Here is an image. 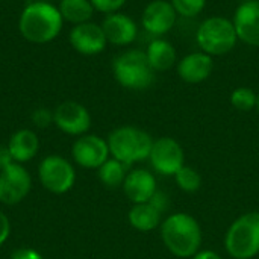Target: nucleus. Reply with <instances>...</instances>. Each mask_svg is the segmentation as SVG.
I'll use <instances>...</instances> for the list:
<instances>
[{
  "label": "nucleus",
  "mask_w": 259,
  "mask_h": 259,
  "mask_svg": "<svg viewBox=\"0 0 259 259\" xmlns=\"http://www.w3.org/2000/svg\"><path fill=\"white\" fill-rule=\"evenodd\" d=\"M106 141L111 158L124 165H132L149 159L155 140L149 132L137 126H120L109 134Z\"/></svg>",
  "instance_id": "nucleus-3"
},
{
  "label": "nucleus",
  "mask_w": 259,
  "mask_h": 259,
  "mask_svg": "<svg viewBox=\"0 0 259 259\" xmlns=\"http://www.w3.org/2000/svg\"><path fill=\"white\" fill-rule=\"evenodd\" d=\"M32 123L36 126V127H47L49 124L53 123V112L46 109V108H38L32 112Z\"/></svg>",
  "instance_id": "nucleus-27"
},
{
  "label": "nucleus",
  "mask_w": 259,
  "mask_h": 259,
  "mask_svg": "<svg viewBox=\"0 0 259 259\" xmlns=\"http://www.w3.org/2000/svg\"><path fill=\"white\" fill-rule=\"evenodd\" d=\"M225 247L234 259L259 255V211H249L232 222L225 235Z\"/></svg>",
  "instance_id": "nucleus-5"
},
{
  "label": "nucleus",
  "mask_w": 259,
  "mask_h": 259,
  "mask_svg": "<svg viewBox=\"0 0 259 259\" xmlns=\"http://www.w3.org/2000/svg\"><path fill=\"white\" fill-rule=\"evenodd\" d=\"M176 71L181 80L190 85L205 82L214 71V58L205 52H191L182 56L176 64Z\"/></svg>",
  "instance_id": "nucleus-16"
},
{
  "label": "nucleus",
  "mask_w": 259,
  "mask_h": 259,
  "mask_svg": "<svg viewBox=\"0 0 259 259\" xmlns=\"http://www.w3.org/2000/svg\"><path fill=\"white\" fill-rule=\"evenodd\" d=\"M178 17L170 0H152L143 9L141 24L153 38H162L176 26Z\"/></svg>",
  "instance_id": "nucleus-12"
},
{
  "label": "nucleus",
  "mask_w": 259,
  "mask_h": 259,
  "mask_svg": "<svg viewBox=\"0 0 259 259\" xmlns=\"http://www.w3.org/2000/svg\"><path fill=\"white\" fill-rule=\"evenodd\" d=\"M196 42L209 56H223L232 52L238 42V35L232 20L220 15L205 18L196 32Z\"/></svg>",
  "instance_id": "nucleus-6"
},
{
  "label": "nucleus",
  "mask_w": 259,
  "mask_h": 259,
  "mask_svg": "<svg viewBox=\"0 0 259 259\" xmlns=\"http://www.w3.org/2000/svg\"><path fill=\"white\" fill-rule=\"evenodd\" d=\"M256 97L258 93H255L252 88L249 87H238L231 93V105L241 111V112H250L253 109H256Z\"/></svg>",
  "instance_id": "nucleus-23"
},
{
  "label": "nucleus",
  "mask_w": 259,
  "mask_h": 259,
  "mask_svg": "<svg viewBox=\"0 0 259 259\" xmlns=\"http://www.w3.org/2000/svg\"><path fill=\"white\" fill-rule=\"evenodd\" d=\"M68 41L77 53L85 55V56L99 55L108 46L102 24H97L93 21L73 26L68 33Z\"/></svg>",
  "instance_id": "nucleus-13"
},
{
  "label": "nucleus",
  "mask_w": 259,
  "mask_h": 259,
  "mask_svg": "<svg viewBox=\"0 0 259 259\" xmlns=\"http://www.w3.org/2000/svg\"><path fill=\"white\" fill-rule=\"evenodd\" d=\"M102 29L105 32L108 44L117 47L131 46L138 36V24L137 21L123 12L108 14L102 21Z\"/></svg>",
  "instance_id": "nucleus-14"
},
{
  "label": "nucleus",
  "mask_w": 259,
  "mask_h": 259,
  "mask_svg": "<svg viewBox=\"0 0 259 259\" xmlns=\"http://www.w3.org/2000/svg\"><path fill=\"white\" fill-rule=\"evenodd\" d=\"M64 21L73 26L91 21L94 15V6L90 0H61L58 6Z\"/></svg>",
  "instance_id": "nucleus-21"
},
{
  "label": "nucleus",
  "mask_w": 259,
  "mask_h": 259,
  "mask_svg": "<svg viewBox=\"0 0 259 259\" xmlns=\"http://www.w3.org/2000/svg\"><path fill=\"white\" fill-rule=\"evenodd\" d=\"M11 259H44L39 252L32 247H18L12 252Z\"/></svg>",
  "instance_id": "nucleus-28"
},
{
  "label": "nucleus",
  "mask_w": 259,
  "mask_h": 259,
  "mask_svg": "<svg viewBox=\"0 0 259 259\" xmlns=\"http://www.w3.org/2000/svg\"><path fill=\"white\" fill-rule=\"evenodd\" d=\"M243 2H249V0H243Z\"/></svg>",
  "instance_id": "nucleus-35"
},
{
  "label": "nucleus",
  "mask_w": 259,
  "mask_h": 259,
  "mask_svg": "<svg viewBox=\"0 0 259 259\" xmlns=\"http://www.w3.org/2000/svg\"><path fill=\"white\" fill-rule=\"evenodd\" d=\"M170 3L178 15L184 18H194L200 15L206 6V0H170Z\"/></svg>",
  "instance_id": "nucleus-25"
},
{
  "label": "nucleus",
  "mask_w": 259,
  "mask_h": 259,
  "mask_svg": "<svg viewBox=\"0 0 259 259\" xmlns=\"http://www.w3.org/2000/svg\"><path fill=\"white\" fill-rule=\"evenodd\" d=\"M127 220L134 229L140 232H150L161 226L162 212L150 202L137 203L131 208L127 214Z\"/></svg>",
  "instance_id": "nucleus-20"
},
{
  "label": "nucleus",
  "mask_w": 259,
  "mask_h": 259,
  "mask_svg": "<svg viewBox=\"0 0 259 259\" xmlns=\"http://www.w3.org/2000/svg\"><path fill=\"white\" fill-rule=\"evenodd\" d=\"M90 2L97 12H102L105 15L118 12L127 3V0H90Z\"/></svg>",
  "instance_id": "nucleus-26"
},
{
  "label": "nucleus",
  "mask_w": 259,
  "mask_h": 259,
  "mask_svg": "<svg viewBox=\"0 0 259 259\" xmlns=\"http://www.w3.org/2000/svg\"><path fill=\"white\" fill-rule=\"evenodd\" d=\"M11 235V222L6 214L0 211V247L8 241Z\"/></svg>",
  "instance_id": "nucleus-29"
},
{
  "label": "nucleus",
  "mask_w": 259,
  "mask_h": 259,
  "mask_svg": "<svg viewBox=\"0 0 259 259\" xmlns=\"http://www.w3.org/2000/svg\"><path fill=\"white\" fill-rule=\"evenodd\" d=\"M126 167L123 162L109 158L100 168H97V175L100 182L106 187V188H118L123 187V182L126 179Z\"/></svg>",
  "instance_id": "nucleus-22"
},
{
  "label": "nucleus",
  "mask_w": 259,
  "mask_h": 259,
  "mask_svg": "<svg viewBox=\"0 0 259 259\" xmlns=\"http://www.w3.org/2000/svg\"><path fill=\"white\" fill-rule=\"evenodd\" d=\"M53 124L65 135L82 137L91 127V114L82 103L67 100L53 111Z\"/></svg>",
  "instance_id": "nucleus-11"
},
{
  "label": "nucleus",
  "mask_w": 259,
  "mask_h": 259,
  "mask_svg": "<svg viewBox=\"0 0 259 259\" xmlns=\"http://www.w3.org/2000/svg\"><path fill=\"white\" fill-rule=\"evenodd\" d=\"M64 26V18L58 6L39 0L24 6L18 18L20 35L33 44H47L58 38Z\"/></svg>",
  "instance_id": "nucleus-1"
},
{
  "label": "nucleus",
  "mask_w": 259,
  "mask_h": 259,
  "mask_svg": "<svg viewBox=\"0 0 259 259\" xmlns=\"http://www.w3.org/2000/svg\"><path fill=\"white\" fill-rule=\"evenodd\" d=\"M6 146L14 162L24 164L36 156L39 150V140L32 129H18L11 135Z\"/></svg>",
  "instance_id": "nucleus-19"
},
{
  "label": "nucleus",
  "mask_w": 259,
  "mask_h": 259,
  "mask_svg": "<svg viewBox=\"0 0 259 259\" xmlns=\"http://www.w3.org/2000/svg\"><path fill=\"white\" fill-rule=\"evenodd\" d=\"M149 161L156 173L175 176L185 165V152L175 138L162 137L153 141Z\"/></svg>",
  "instance_id": "nucleus-9"
},
{
  "label": "nucleus",
  "mask_w": 259,
  "mask_h": 259,
  "mask_svg": "<svg viewBox=\"0 0 259 259\" xmlns=\"http://www.w3.org/2000/svg\"><path fill=\"white\" fill-rule=\"evenodd\" d=\"M12 162H14V159L9 153L8 146H0V170H3L5 167H8Z\"/></svg>",
  "instance_id": "nucleus-31"
},
{
  "label": "nucleus",
  "mask_w": 259,
  "mask_h": 259,
  "mask_svg": "<svg viewBox=\"0 0 259 259\" xmlns=\"http://www.w3.org/2000/svg\"><path fill=\"white\" fill-rule=\"evenodd\" d=\"M191 259H223L214 250H199Z\"/></svg>",
  "instance_id": "nucleus-32"
},
{
  "label": "nucleus",
  "mask_w": 259,
  "mask_h": 259,
  "mask_svg": "<svg viewBox=\"0 0 259 259\" xmlns=\"http://www.w3.org/2000/svg\"><path fill=\"white\" fill-rule=\"evenodd\" d=\"M32 188V178L23 164L12 162L0 170V203L6 206L23 202Z\"/></svg>",
  "instance_id": "nucleus-8"
},
{
  "label": "nucleus",
  "mask_w": 259,
  "mask_h": 259,
  "mask_svg": "<svg viewBox=\"0 0 259 259\" xmlns=\"http://www.w3.org/2000/svg\"><path fill=\"white\" fill-rule=\"evenodd\" d=\"M112 74L120 87L131 91H144L153 85L156 73L150 67L144 50L131 49L114 59Z\"/></svg>",
  "instance_id": "nucleus-4"
},
{
  "label": "nucleus",
  "mask_w": 259,
  "mask_h": 259,
  "mask_svg": "<svg viewBox=\"0 0 259 259\" xmlns=\"http://www.w3.org/2000/svg\"><path fill=\"white\" fill-rule=\"evenodd\" d=\"M150 203H153L162 214L168 209V205H170V202H168V196L165 194V193H162V191H156L155 194H153V197L149 200Z\"/></svg>",
  "instance_id": "nucleus-30"
},
{
  "label": "nucleus",
  "mask_w": 259,
  "mask_h": 259,
  "mask_svg": "<svg viewBox=\"0 0 259 259\" xmlns=\"http://www.w3.org/2000/svg\"><path fill=\"white\" fill-rule=\"evenodd\" d=\"M0 2H5V0H0Z\"/></svg>",
  "instance_id": "nucleus-36"
},
{
  "label": "nucleus",
  "mask_w": 259,
  "mask_h": 259,
  "mask_svg": "<svg viewBox=\"0 0 259 259\" xmlns=\"http://www.w3.org/2000/svg\"><path fill=\"white\" fill-rule=\"evenodd\" d=\"M123 191L126 197L134 203H146L158 191L155 176L146 168H135L126 175L123 182Z\"/></svg>",
  "instance_id": "nucleus-17"
},
{
  "label": "nucleus",
  "mask_w": 259,
  "mask_h": 259,
  "mask_svg": "<svg viewBox=\"0 0 259 259\" xmlns=\"http://www.w3.org/2000/svg\"><path fill=\"white\" fill-rule=\"evenodd\" d=\"M30 2H39V0H30Z\"/></svg>",
  "instance_id": "nucleus-34"
},
{
  "label": "nucleus",
  "mask_w": 259,
  "mask_h": 259,
  "mask_svg": "<svg viewBox=\"0 0 259 259\" xmlns=\"http://www.w3.org/2000/svg\"><path fill=\"white\" fill-rule=\"evenodd\" d=\"M146 56L155 73H164L171 70L178 64V52L175 46L162 38H153L146 47Z\"/></svg>",
  "instance_id": "nucleus-18"
},
{
  "label": "nucleus",
  "mask_w": 259,
  "mask_h": 259,
  "mask_svg": "<svg viewBox=\"0 0 259 259\" xmlns=\"http://www.w3.org/2000/svg\"><path fill=\"white\" fill-rule=\"evenodd\" d=\"M238 41L259 47V0L243 2L232 17Z\"/></svg>",
  "instance_id": "nucleus-15"
},
{
  "label": "nucleus",
  "mask_w": 259,
  "mask_h": 259,
  "mask_svg": "<svg viewBox=\"0 0 259 259\" xmlns=\"http://www.w3.org/2000/svg\"><path fill=\"white\" fill-rule=\"evenodd\" d=\"M161 240L176 258H193L202 247L203 235L199 222L187 212L168 215L159 226Z\"/></svg>",
  "instance_id": "nucleus-2"
},
{
  "label": "nucleus",
  "mask_w": 259,
  "mask_h": 259,
  "mask_svg": "<svg viewBox=\"0 0 259 259\" xmlns=\"http://www.w3.org/2000/svg\"><path fill=\"white\" fill-rule=\"evenodd\" d=\"M256 111L259 112V93H258V97H256Z\"/></svg>",
  "instance_id": "nucleus-33"
},
{
  "label": "nucleus",
  "mask_w": 259,
  "mask_h": 259,
  "mask_svg": "<svg viewBox=\"0 0 259 259\" xmlns=\"http://www.w3.org/2000/svg\"><path fill=\"white\" fill-rule=\"evenodd\" d=\"M175 179H176V184H178L179 190H182L184 193H196L202 187L200 173L196 168L190 167V165H184L175 175Z\"/></svg>",
  "instance_id": "nucleus-24"
},
{
  "label": "nucleus",
  "mask_w": 259,
  "mask_h": 259,
  "mask_svg": "<svg viewBox=\"0 0 259 259\" xmlns=\"http://www.w3.org/2000/svg\"><path fill=\"white\" fill-rule=\"evenodd\" d=\"M73 161L87 170H97L100 168L109 158V147L108 141L94 134H85L77 137L71 147Z\"/></svg>",
  "instance_id": "nucleus-10"
},
{
  "label": "nucleus",
  "mask_w": 259,
  "mask_h": 259,
  "mask_svg": "<svg viewBox=\"0 0 259 259\" xmlns=\"http://www.w3.org/2000/svg\"><path fill=\"white\" fill-rule=\"evenodd\" d=\"M38 179L52 194H65L74 187L76 170L67 158L49 155L38 165Z\"/></svg>",
  "instance_id": "nucleus-7"
}]
</instances>
